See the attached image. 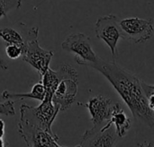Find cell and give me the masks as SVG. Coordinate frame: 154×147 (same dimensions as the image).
<instances>
[{
	"mask_svg": "<svg viewBox=\"0 0 154 147\" xmlns=\"http://www.w3.org/2000/svg\"><path fill=\"white\" fill-rule=\"evenodd\" d=\"M90 67L101 73L110 82L136 119L153 128L154 110L149 106L140 78L115 61L108 62L101 57Z\"/></svg>",
	"mask_w": 154,
	"mask_h": 147,
	"instance_id": "cell-1",
	"label": "cell"
},
{
	"mask_svg": "<svg viewBox=\"0 0 154 147\" xmlns=\"http://www.w3.org/2000/svg\"><path fill=\"white\" fill-rule=\"evenodd\" d=\"M142 88L145 93V96L148 100L149 106L152 110H154V86L152 84H146L143 80H141Z\"/></svg>",
	"mask_w": 154,
	"mask_h": 147,
	"instance_id": "cell-17",
	"label": "cell"
},
{
	"mask_svg": "<svg viewBox=\"0 0 154 147\" xmlns=\"http://www.w3.org/2000/svg\"><path fill=\"white\" fill-rule=\"evenodd\" d=\"M61 48L75 55V61L85 66H91L95 64L98 56L92 49L90 39L84 33H72L69 35L61 43Z\"/></svg>",
	"mask_w": 154,
	"mask_h": 147,
	"instance_id": "cell-4",
	"label": "cell"
},
{
	"mask_svg": "<svg viewBox=\"0 0 154 147\" xmlns=\"http://www.w3.org/2000/svg\"><path fill=\"white\" fill-rule=\"evenodd\" d=\"M26 36H23L19 30H16L14 27H3L0 28V39L6 44H16L23 46L26 40Z\"/></svg>",
	"mask_w": 154,
	"mask_h": 147,
	"instance_id": "cell-14",
	"label": "cell"
},
{
	"mask_svg": "<svg viewBox=\"0 0 154 147\" xmlns=\"http://www.w3.org/2000/svg\"><path fill=\"white\" fill-rule=\"evenodd\" d=\"M23 0H0V18L7 17V14L12 10L18 9L22 4Z\"/></svg>",
	"mask_w": 154,
	"mask_h": 147,
	"instance_id": "cell-15",
	"label": "cell"
},
{
	"mask_svg": "<svg viewBox=\"0 0 154 147\" xmlns=\"http://www.w3.org/2000/svg\"><path fill=\"white\" fill-rule=\"evenodd\" d=\"M121 38L133 43H144L153 35V20L129 17L119 20Z\"/></svg>",
	"mask_w": 154,
	"mask_h": 147,
	"instance_id": "cell-5",
	"label": "cell"
},
{
	"mask_svg": "<svg viewBox=\"0 0 154 147\" xmlns=\"http://www.w3.org/2000/svg\"><path fill=\"white\" fill-rule=\"evenodd\" d=\"M38 33L39 29L37 27H32L28 30L21 57L24 62L35 68L42 76L49 68L54 51L44 49L40 46Z\"/></svg>",
	"mask_w": 154,
	"mask_h": 147,
	"instance_id": "cell-3",
	"label": "cell"
},
{
	"mask_svg": "<svg viewBox=\"0 0 154 147\" xmlns=\"http://www.w3.org/2000/svg\"><path fill=\"white\" fill-rule=\"evenodd\" d=\"M20 113L18 132L27 146H62L59 144V137L56 134H51L41 128L32 106L23 104L20 108Z\"/></svg>",
	"mask_w": 154,
	"mask_h": 147,
	"instance_id": "cell-2",
	"label": "cell"
},
{
	"mask_svg": "<svg viewBox=\"0 0 154 147\" xmlns=\"http://www.w3.org/2000/svg\"><path fill=\"white\" fill-rule=\"evenodd\" d=\"M2 138L3 137H0V147L5 146V142H4V140Z\"/></svg>",
	"mask_w": 154,
	"mask_h": 147,
	"instance_id": "cell-21",
	"label": "cell"
},
{
	"mask_svg": "<svg viewBox=\"0 0 154 147\" xmlns=\"http://www.w3.org/2000/svg\"><path fill=\"white\" fill-rule=\"evenodd\" d=\"M110 121L114 125L116 133L118 137H124L131 128V119L124 111L120 103L114 110Z\"/></svg>",
	"mask_w": 154,
	"mask_h": 147,
	"instance_id": "cell-12",
	"label": "cell"
},
{
	"mask_svg": "<svg viewBox=\"0 0 154 147\" xmlns=\"http://www.w3.org/2000/svg\"><path fill=\"white\" fill-rule=\"evenodd\" d=\"M45 96V88L42 82L35 84L32 91L27 93H14L9 91H5L2 93V98L4 100H23V99H34L42 101Z\"/></svg>",
	"mask_w": 154,
	"mask_h": 147,
	"instance_id": "cell-13",
	"label": "cell"
},
{
	"mask_svg": "<svg viewBox=\"0 0 154 147\" xmlns=\"http://www.w3.org/2000/svg\"><path fill=\"white\" fill-rule=\"evenodd\" d=\"M23 47L16 44H6L5 53L10 59H17L21 57L23 54Z\"/></svg>",
	"mask_w": 154,
	"mask_h": 147,
	"instance_id": "cell-16",
	"label": "cell"
},
{
	"mask_svg": "<svg viewBox=\"0 0 154 147\" xmlns=\"http://www.w3.org/2000/svg\"><path fill=\"white\" fill-rule=\"evenodd\" d=\"M32 110L41 128L51 134H55L51 127L60 111L52 103L51 97L45 95L42 103L37 107H32Z\"/></svg>",
	"mask_w": 154,
	"mask_h": 147,
	"instance_id": "cell-11",
	"label": "cell"
},
{
	"mask_svg": "<svg viewBox=\"0 0 154 147\" xmlns=\"http://www.w3.org/2000/svg\"><path fill=\"white\" fill-rule=\"evenodd\" d=\"M0 68L3 70H7L8 69V64L5 62V60L0 56Z\"/></svg>",
	"mask_w": 154,
	"mask_h": 147,
	"instance_id": "cell-19",
	"label": "cell"
},
{
	"mask_svg": "<svg viewBox=\"0 0 154 147\" xmlns=\"http://www.w3.org/2000/svg\"><path fill=\"white\" fill-rule=\"evenodd\" d=\"M14 114H15V111H14V101L6 100L5 102H3V103L0 102V115L14 116Z\"/></svg>",
	"mask_w": 154,
	"mask_h": 147,
	"instance_id": "cell-18",
	"label": "cell"
},
{
	"mask_svg": "<svg viewBox=\"0 0 154 147\" xmlns=\"http://www.w3.org/2000/svg\"><path fill=\"white\" fill-rule=\"evenodd\" d=\"M78 93V81L73 79H63L56 87L51 101L59 111L67 110L74 102Z\"/></svg>",
	"mask_w": 154,
	"mask_h": 147,
	"instance_id": "cell-10",
	"label": "cell"
},
{
	"mask_svg": "<svg viewBox=\"0 0 154 147\" xmlns=\"http://www.w3.org/2000/svg\"><path fill=\"white\" fill-rule=\"evenodd\" d=\"M5 121L0 119V137H3L5 135Z\"/></svg>",
	"mask_w": 154,
	"mask_h": 147,
	"instance_id": "cell-20",
	"label": "cell"
},
{
	"mask_svg": "<svg viewBox=\"0 0 154 147\" xmlns=\"http://www.w3.org/2000/svg\"><path fill=\"white\" fill-rule=\"evenodd\" d=\"M117 135L115 127L109 120L103 127H93L81 137V141L78 146L111 147L116 145Z\"/></svg>",
	"mask_w": 154,
	"mask_h": 147,
	"instance_id": "cell-7",
	"label": "cell"
},
{
	"mask_svg": "<svg viewBox=\"0 0 154 147\" xmlns=\"http://www.w3.org/2000/svg\"><path fill=\"white\" fill-rule=\"evenodd\" d=\"M41 77V82L45 88V95L52 97L56 87L61 80L69 78L78 81L79 73L70 65L62 64L57 70H52L49 67Z\"/></svg>",
	"mask_w": 154,
	"mask_h": 147,
	"instance_id": "cell-9",
	"label": "cell"
},
{
	"mask_svg": "<svg viewBox=\"0 0 154 147\" xmlns=\"http://www.w3.org/2000/svg\"><path fill=\"white\" fill-rule=\"evenodd\" d=\"M96 35L102 40L109 47L114 59L116 58L117 43L121 38L119 27V19L115 14H107L100 16L96 22Z\"/></svg>",
	"mask_w": 154,
	"mask_h": 147,
	"instance_id": "cell-6",
	"label": "cell"
},
{
	"mask_svg": "<svg viewBox=\"0 0 154 147\" xmlns=\"http://www.w3.org/2000/svg\"><path fill=\"white\" fill-rule=\"evenodd\" d=\"M118 104L108 97L97 95L83 105L88 109L93 125L95 127H103L111 119L112 114Z\"/></svg>",
	"mask_w": 154,
	"mask_h": 147,
	"instance_id": "cell-8",
	"label": "cell"
}]
</instances>
